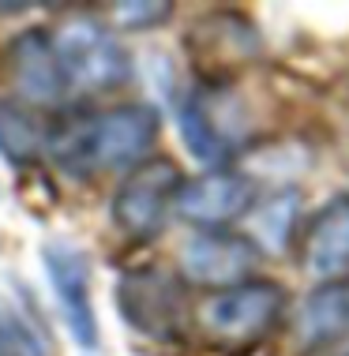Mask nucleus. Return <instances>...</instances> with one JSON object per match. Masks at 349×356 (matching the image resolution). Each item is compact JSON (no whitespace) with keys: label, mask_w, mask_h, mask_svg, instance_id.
Instances as JSON below:
<instances>
[{"label":"nucleus","mask_w":349,"mask_h":356,"mask_svg":"<svg viewBox=\"0 0 349 356\" xmlns=\"http://www.w3.org/2000/svg\"><path fill=\"white\" fill-rule=\"evenodd\" d=\"M45 150V124L19 102H0V158L26 169Z\"/></svg>","instance_id":"13"},{"label":"nucleus","mask_w":349,"mask_h":356,"mask_svg":"<svg viewBox=\"0 0 349 356\" xmlns=\"http://www.w3.org/2000/svg\"><path fill=\"white\" fill-rule=\"evenodd\" d=\"M42 266H45L53 300L61 307L72 341L86 356H98L102 353V326H98V315H94L91 263H86V255L75 244H68V240H49L42 248Z\"/></svg>","instance_id":"6"},{"label":"nucleus","mask_w":349,"mask_h":356,"mask_svg":"<svg viewBox=\"0 0 349 356\" xmlns=\"http://www.w3.org/2000/svg\"><path fill=\"white\" fill-rule=\"evenodd\" d=\"M12 12H31L26 4H0V15H12Z\"/></svg>","instance_id":"17"},{"label":"nucleus","mask_w":349,"mask_h":356,"mask_svg":"<svg viewBox=\"0 0 349 356\" xmlns=\"http://www.w3.org/2000/svg\"><path fill=\"white\" fill-rule=\"evenodd\" d=\"M180 184H184L180 169L166 158L135 165L113 191V203H109L113 225L132 240L158 236L169 221V210L177 207Z\"/></svg>","instance_id":"5"},{"label":"nucleus","mask_w":349,"mask_h":356,"mask_svg":"<svg viewBox=\"0 0 349 356\" xmlns=\"http://www.w3.org/2000/svg\"><path fill=\"white\" fill-rule=\"evenodd\" d=\"M300 263L312 277H342L349 270V195H334L308 221L300 240Z\"/></svg>","instance_id":"11"},{"label":"nucleus","mask_w":349,"mask_h":356,"mask_svg":"<svg viewBox=\"0 0 349 356\" xmlns=\"http://www.w3.org/2000/svg\"><path fill=\"white\" fill-rule=\"evenodd\" d=\"M49 38L72 90L109 94L132 79V56L121 49V42L98 19H86V15L64 19L56 31H49Z\"/></svg>","instance_id":"4"},{"label":"nucleus","mask_w":349,"mask_h":356,"mask_svg":"<svg viewBox=\"0 0 349 356\" xmlns=\"http://www.w3.org/2000/svg\"><path fill=\"white\" fill-rule=\"evenodd\" d=\"M256 263H259L256 244L240 233H222V229H203L180 252L184 277L196 285H210V289H233V285L248 282Z\"/></svg>","instance_id":"8"},{"label":"nucleus","mask_w":349,"mask_h":356,"mask_svg":"<svg viewBox=\"0 0 349 356\" xmlns=\"http://www.w3.org/2000/svg\"><path fill=\"white\" fill-rule=\"evenodd\" d=\"M297 334L304 345H334L349 338V282H327L300 304Z\"/></svg>","instance_id":"12"},{"label":"nucleus","mask_w":349,"mask_h":356,"mask_svg":"<svg viewBox=\"0 0 349 356\" xmlns=\"http://www.w3.org/2000/svg\"><path fill=\"white\" fill-rule=\"evenodd\" d=\"M177 128L192 158L218 169L248 143V113L229 79H203L177 98Z\"/></svg>","instance_id":"2"},{"label":"nucleus","mask_w":349,"mask_h":356,"mask_svg":"<svg viewBox=\"0 0 349 356\" xmlns=\"http://www.w3.org/2000/svg\"><path fill=\"white\" fill-rule=\"evenodd\" d=\"M113 304L124 326L139 334L143 341L177 349L188 338L184 285L162 266H139V270L121 274V282L113 289Z\"/></svg>","instance_id":"3"},{"label":"nucleus","mask_w":349,"mask_h":356,"mask_svg":"<svg viewBox=\"0 0 349 356\" xmlns=\"http://www.w3.org/2000/svg\"><path fill=\"white\" fill-rule=\"evenodd\" d=\"M173 210L184 221L218 229L251 210V180L240 177V172H229V169H210L196 180H184Z\"/></svg>","instance_id":"9"},{"label":"nucleus","mask_w":349,"mask_h":356,"mask_svg":"<svg viewBox=\"0 0 349 356\" xmlns=\"http://www.w3.org/2000/svg\"><path fill=\"white\" fill-rule=\"evenodd\" d=\"M8 68H12V79L19 83V90L31 102L53 105V102H61L72 94L61 60H56L53 38H49V31H42V26L12 38V45H8Z\"/></svg>","instance_id":"10"},{"label":"nucleus","mask_w":349,"mask_h":356,"mask_svg":"<svg viewBox=\"0 0 349 356\" xmlns=\"http://www.w3.org/2000/svg\"><path fill=\"white\" fill-rule=\"evenodd\" d=\"M162 117L154 105H116L105 113H68L45 128V154L64 177L86 180L109 169H128L158 139Z\"/></svg>","instance_id":"1"},{"label":"nucleus","mask_w":349,"mask_h":356,"mask_svg":"<svg viewBox=\"0 0 349 356\" xmlns=\"http://www.w3.org/2000/svg\"><path fill=\"white\" fill-rule=\"evenodd\" d=\"M116 23L124 26V31H150V26H162L166 19L173 15V4H162V0H124V4L113 8Z\"/></svg>","instance_id":"16"},{"label":"nucleus","mask_w":349,"mask_h":356,"mask_svg":"<svg viewBox=\"0 0 349 356\" xmlns=\"http://www.w3.org/2000/svg\"><path fill=\"white\" fill-rule=\"evenodd\" d=\"M346 356H349V353H346Z\"/></svg>","instance_id":"18"},{"label":"nucleus","mask_w":349,"mask_h":356,"mask_svg":"<svg viewBox=\"0 0 349 356\" xmlns=\"http://www.w3.org/2000/svg\"><path fill=\"white\" fill-rule=\"evenodd\" d=\"M248 229L267 252H282L297 229V195L293 191H278L274 199H263V203L251 210Z\"/></svg>","instance_id":"14"},{"label":"nucleus","mask_w":349,"mask_h":356,"mask_svg":"<svg viewBox=\"0 0 349 356\" xmlns=\"http://www.w3.org/2000/svg\"><path fill=\"white\" fill-rule=\"evenodd\" d=\"M286 289L274 282H240L203 304V326L222 341H256L282 319Z\"/></svg>","instance_id":"7"},{"label":"nucleus","mask_w":349,"mask_h":356,"mask_svg":"<svg viewBox=\"0 0 349 356\" xmlns=\"http://www.w3.org/2000/svg\"><path fill=\"white\" fill-rule=\"evenodd\" d=\"M0 356H49L23 315L0 307Z\"/></svg>","instance_id":"15"}]
</instances>
